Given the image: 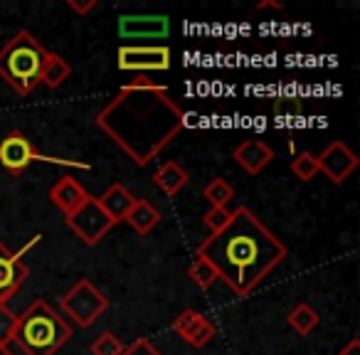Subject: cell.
Listing matches in <instances>:
<instances>
[{
  "label": "cell",
  "instance_id": "obj_1",
  "mask_svg": "<svg viewBox=\"0 0 360 355\" xmlns=\"http://www.w3.org/2000/svg\"><path fill=\"white\" fill-rule=\"evenodd\" d=\"M186 124V114L160 84L136 89L126 84L96 114V126L134 160L148 165Z\"/></svg>",
  "mask_w": 360,
  "mask_h": 355
},
{
  "label": "cell",
  "instance_id": "obj_2",
  "mask_svg": "<svg viewBox=\"0 0 360 355\" xmlns=\"http://www.w3.org/2000/svg\"><path fill=\"white\" fill-rule=\"evenodd\" d=\"M198 254L205 257L217 276L245 299L286 259L289 250L250 207H235L230 222L207 237Z\"/></svg>",
  "mask_w": 360,
  "mask_h": 355
},
{
  "label": "cell",
  "instance_id": "obj_3",
  "mask_svg": "<svg viewBox=\"0 0 360 355\" xmlns=\"http://www.w3.org/2000/svg\"><path fill=\"white\" fill-rule=\"evenodd\" d=\"M75 335L72 325L45 299H35L18 316V330L13 343L25 355H55Z\"/></svg>",
  "mask_w": 360,
  "mask_h": 355
},
{
  "label": "cell",
  "instance_id": "obj_4",
  "mask_svg": "<svg viewBox=\"0 0 360 355\" xmlns=\"http://www.w3.org/2000/svg\"><path fill=\"white\" fill-rule=\"evenodd\" d=\"M45 47L27 30H20L0 50V77L20 96L32 94V89L40 84V72L42 65H45Z\"/></svg>",
  "mask_w": 360,
  "mask_h": 355
},
{
  "label": "cell",
  "instance_id": "obj_5",
  "mask_svg": "<svg viewBox=\"0 0 360 355\" xmlns=\"http://www.w3.org/2000/svg\"><path fill=\"white\" fill-rule=\"evenodd\" d=\"M106 309H109V299L89 279H79L70 291L60 296V311L79 328H91L106 314Z\"/></svg>",
  "mask_w": 360,
  "mask_h": 355
},
{
  "label": "cell",
  "instance_id": "obj_6",
  "mask_svg": "<svg viewBox=\"0 0 360 355\" xmlns=\"http://www.w3.org/2000/svg\"><path fill=\"white\" fill-rule=\"evenodd\" d=\"M65 222H67V227H70V230L75 232V235L79 237L86 247L99 245V242L111 232V227H114L111 217L106 215L104 207L99 205V200H96V198H89L84 205L77 207L72 215H67Z\"/></svg>",
  "mask_w": 360,
  "mask_h": 355
},
{
  "label": "cell",
  "instance_id": "obj_7",
  "mask_svg": "<svg viewBox=\"0 0 360 355\" xmlns=\"http://www.w3.org/2000/svg\"><path fill=\"white\" fill-rule=\"evenodd\" d=\"M42 240V235H35L25 247H20L18 252L8 250L6 245H0V306H6L18 291L22 289V284L30 276V266L22 262V257Z\"/></svg>",
  "mask_w": 360,
  "mask_h": 355
},
{
  "label": "cell",
  "instance_id": "obj_8",
  "mask_svg": "<svg viewBox=\"0 0 360 355\" xmlns=\"http://www.w3.org/2000/svg\"><path fill=\"white\" fill-rule=\"evenodd\" d=\"M116 65L121 72H139V75L168 72L173 65V55L165 45H124L116 52Z\"/></svg>",
  "mask_w": 360,
  "mask_h": 355
},
{
  "label": "cell",
  "instance_id": "obj_9",
  "mask_svg": "<svg viewBox=\"0 0 360 355\" xmlns=\"http://www.w3.org/2000/svg\"><path fill=\"white\" fill-rule=\"evenodd\" d=\"M316 163H319V173H323L330 183L340 186L358 168V155L343 141H333V143H328L321 150V155H316Z\"/></svg>",
  "mask_w": 360,
  "mask_h": 355
},
{
  "label": "cell",
  "instance_id": "obj_10",
  "mask_svg": "<svg viewBox=\"0 0 360 355\" xmlns=\"http://www.w3.org/2000/svg\"><path fill=\"white\" fill-rule=\"evenodd\" d=\"M35 160H37V150L22 131L18 129L11 131V134H6V138L0 141V165L6 170H11V173L15 175L22 173Z\"/></svg>",
  "mask_w": 360,
  "mask_h": 355
},
{
  "label": "cell",
  "instance_id": "obj_11",
  "mask_svg": "<svg viewBox=\"0 0 360 355\" xmlns=\"http://www.w3.org/2000/svg\"><path fill=\"white\" fill-rule=\"evenodd\" d=\"M170 32L168 15H121L119 35L126 40H163Z\"/></svg>",
  "mask_w": 360,
  "mask_h": 355
},
{
  "label": "cell",
  "instance_id": "obj_12",
  "mask_svg": "<svg viewBox=\"0 0 360 355\" xmlns=\"http://www.w3.org/2000/svg\"><path fill=\"white\" fill-rule=\"evenodd\" d=\"M173 330L180 338L191 343L193 348H202L215 338V325L210 323L207 316H202L195 309H183L173 321Z\"/></svg>",
  "mask_w": 360,
  "mask_h": 355
},
{
  "label": "cell",
  "instance_id": "obj_13",
  "mask_svg": "<svg viewBox=\"0 0 360 355\" xmlns=\"http://www.w3.org/2000/svg\"><path fill=\"white\" fill-rule=\"evenodd\" d=\"M89 198L91 195L84 191V186H82V183H77L75 178H70V175H62V178H57V181L52 183V188H50L52 205H55L65 217L72 215L77 207L84 205Z\"/></svg>",
  "mask_w": 360,
  "mask_h": 355
},
{
  "label": "cell",
  "instance_id": "obj_14",
  "mask_svg": "<svg viewBox=\"0 0 360 355\" xmlns=\"http://www.w3.org/2000/svg\"><path fill=\"white\" fill-rule=\"evenodd\" d=\"M235 160L237 165H242V170H247L250 175H259L266 165L274 160V150H271L269 143L259 138H250L242 141L235 148Z\"/></svg>",
  "mask_w": 360,
  "mask_h": 355
},
{
  "label": "cell",
  "instance_id": "obj_15",
  "mask_svg": "<svg viewBox=\"0 0 360 355\" xmlns=\"http://www.w3.org/2000/svg\"><path fill=\"white\" fill-rule=\"evenodd\" d=\"M99 200V205L104 207V212L111 217V222H124L126 215H129V210L134 207L136 202V195L129 191V188H124L121 183H114V186L106 188V193L101 198H96Z\"/></svg>",
  "mask_w": 360,
  "mask_h": 355
},
{
  "label": "cell",
  "instance_id": "obj_16",
  "mask_svg": "<svg viewBox=\"0 0 360 355\" xmlns=\"http://www.w3.org/2000/svg\"><path fill=\"white\" fill-rule=\"evenodd\" d=\"M188 181H191L188 170L183 168V165L175 163V160H165V163L153 173L155 188H158V191L163 193V195H168V198L178 195V193L188 186Z\"/></svg>",
  "mask_w": 360,
  "mask_h": 355
},
{
  "label": "cell",
  "instance_id": "obj_17",
  "mask_svg": "<svg viewBox=\"0 0 360 355\" xmlns=\"http://www.w3.org/2000/svg\"><path fill=\"white\" fill-rule=\"evenodd\" d=\"M126 222H129V225L134 227V232H139V235H150V232L158 227L160 212L155 210L148 200H141V198H136L134 207H131L129 215H126Z\"/></svg>",
  "mask_w": 360,
  "mask_h": 355
},
{
  "label": "cell",
  "instance_id": "obj_18",
  "mask_svg": "<svg viewBox=\"0 0 360 355\" xmlns=\"http://www.w3.org/2000/svg\"><path fill=\"white\" fill-rule=\"evenodd\" d=\"M70 77H72L70 62L62 55H57V52H47L45 65H42V72H40V84H45L47 89H57V86L65 84Z\"/></svg>",
  "mask_w": 360,
  "mask_h": 355
},
{
  "label": "cell",
  "instance_id": "obj_19",
  "mask_svg": "<svg viewBox=\"0 0 360 355\" xmlns=\"http://www.w3.org/2000/svg\"><path fill=\"white\" fill-rule=\"evenodd\" d=\"M286 323H289L299 335H309V333H314V330L319 328L321 316L311 304H299V306H294V309L289 311V316H286Z\"/></svg>",
  "mask_w": 360,
  "mask_h": 355
},
{
  "label": "cell",
  "instance_id": "obj_20",
  "mask_svg": "<svg viewBox=\"0 0 360 355\" xmlns=\"http://www.w3.org/2000/svg\"><path fill=\"white\" fill-rule=\"evenodd\" d=\"M188 276H191V279L195 281L200 289H210V286L220 279L215 266H212L210 262H207L205 257H200V254H198L195 259L188 264Z\"/></svg>",
  "mask_w": 360,
  "mask_h": 355
},
{
  "label": "cell",
  "instance_id": "obj_21",
  "mask_svg": "<svg viewBox=\"0 0 360 355\" xmlns=\"http://www.w3.org/2000/svg\"><path fill=\"white\" fill-rule=\"evenodd\" d=\"M202 195H205V200L210 202V207H227V202L235 198V188H232L227 181H222V178H215V181H210L205 186Z\"/></svg>",
  "mask_w": 360,
  "mask_h": 355
},
{
  "label": "cell",
  "instance_id": "obj_22",
  "mask_svg": "<svg viewBox=\"0 0 360 355\" xmlns=\"http://www.w3.org/2000/svg\"><path fill=\"white\" fill-rule=\"evenodd\" d=\"M291 173H294L301 183L314 181L316 175H319V163H316V155L309 153V150H301V153H296L294 160H291Z\"/></svg>",
  "mask_w": 360,
  "mask_h": 355
},
{
  "label": "cell",
  "instance_id": "obj_23",
  "mask_svg": "<svg viewBox=\"0 0 360 355\" xmlns=\"http://www.w3.org/2000/svg\"><path fill=\"white\" fill-rule=\"evenodd\" d=\"M89 350L91 355H121L124 353V343L111 330H104V333L96 335V340L91 343Z\"/></svg>",
  "mask_w": 360,
  "mask_h": 355
},
{
  "label": "cell",
  "instance_id": "obj_24",
  "mask_svg": "<svg viewBox=\"0 0 360 355\" xmlns=\"http://www.w3.org/2000/svg\"><path fill=\"white\" fill-rule=\"evenodd\" d=\"M18 330V316L8 306H0V348H11Z\"/></svg>",
  "mask_w": 360,
  "mask_h": 355
},
{
  "label": "cell",
  "instance_id": "obj_25",
  "mask_svg": "<svg viewBox=\"0 0 360 355\" xmlns=\"http://www.w3.org/2000/svg\"><path fill=\"white\" fill-rule=\"evenodd\" d=\"M230 215H232V210H227V207H210V210L202 215V222H205V227L210 230V235H215V232H220L222 227L230 222Z\"/></svg>",
  "mask_w": 360,
  "mask_h": 355
},
{
  "label": "cell",
  "instance_id": "obj_26",
  "mask_svg": "<svg viewBox=\"0 0 360 355\" xmlns=\"http://www.w3.org/2000/svg\"><path fill=\"white\" fill-rule=\"evenodd\" d=\"M121 355H163V353H160L148 338H139V340H134L129 348H124Z\"/></svg>",
  "mask_w": 360,
  "mask_h": 355
},
{
  "label": "cell",
  "instance_id": "obj_27",
  "mask_svg": "<svg viewBox=\"0 0 360 355\" xmlns=\"http://www.w3.org/2000/svg\"><path fill=\"white\" fill-rule=\"evenodd\" d=\"M67 6H70L77 15L86 18V15H91L96 8H99V0H84V3H82V0H67Z\"/></svg>",
  "mask_w": 360,
  "mask_h": 355
},
{
  "label": "cell",
  "instance_id": "obj_28",
  "mask_svg": "<svg viewBox=\"0 0 360 355\" xmlns=\"http://www.w3.org/2000/svg\"><path fill=\"white\" fill-rule=\"evenodd\" d=\"M338 355H360V338H353L340 348Z\"/></svg>",
  "mask_w": 360,
  "mask_h": 355
},
{
  "label": "cell",
  "instance_id": "obj_29",
  "mask_svg": "<svg viewBox=\"0 0 360 355\" xmlns=\"http://www.w3.org/2000/svg\"><path fill=\"white\" fill-rule=\"evenodd\" d=\"M262 11V8H281L279 3H271V0H266V3H259V6H257Z\"/></svg>",
  "mask_w": 360,
  "mask_h": 355
},
{
  "label": "cell",
  "instance_id": "obj_30",
  "mask_svg": "<svg viewBox=\"0 0 360 355\" xmlns=\"http://www.w3.org/2000/svg\"><path fill=\"white\" fill-rule=\"evenodd\" d=\"M0 355H13L11 348H0Z\"/></svg>",
  "mask_w": 360,
  "mask_h": 355
}]
</instances>
